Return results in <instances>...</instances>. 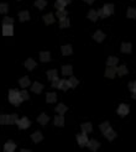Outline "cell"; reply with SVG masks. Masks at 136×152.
Returning a JSON list of instances; mask_svg holds the SVG:
<instances>
[{"label": "cell", "mask_w": 136, "mask_h": 152, "mask_svg": "<svg viewBox=\"0 0 136 152\" xmlns=\"http://www.w3.org/2000/svg\"><path fill=\"white\" fill-rule=\"evenodd\" d=\"M9 101L11 103L12 105H15V106H19L24 101L21 95H20L19 90H16V89H11L10 90V92H9Z\"/></svg>", "instance_id": "1"}, {"label": "cell", "mask_w": 136, "mask_h": 152, "mask_svg": "<svg viewBox=\"0 0 136 152\" xmlns=\"http://www.w3.org/2000/svg\"><path fill=\"white\" fill-rule=\"evenodd\" d=\"M16 124H18L19 129H21V130H26V129H28V127H30L31 121L28 120V119H27L26 116H24L22 119H18Z\"/></svg>", "instance_id": "2"}, {"label": "cell", "mask_w": 136, "mask_h": 152, "mask_svg": "<svg viewBox=\"0 0 136 152\" xmlns=\"http://www.w3.org/2000/svg\"><path fill=\"white\" fill-rule=\"evenodd\" d=\"M116 71H118V68L115 67V66H108V68L105 69V77L113 79V78L116 76Z\"/></svg>", "instance_id": "3"}, {"label": "cell", "mask_w": 136, "mask_h": 152, "mask_svg": "<svg viewBox=\"0 0 136 152\" xmlns=\"http://www.w3.org/2000/svg\"><path fill=\"white\" fill-rule=\"evenodd\" d=\"M116 111H118V114L120 115V116H126V115L129 114V111H130V108H129V105H127V104H124V103H122V104L119 105Z\"/></svg>", "instance_id": "4"}, {"label": "cell", "mask_w": 136, "mask_h": 152, "mask_svg": "<svg viewBox=\"0 0 136 152\" xmlns=\"http://www.w3.org/2000/svg\"><path fill=\"white\" fill-rule=\"evenodd\" d=\"M76 138H77V142L79 143V146H87V143H88V141H89L88 136H87L85 132H82L81 135L78 134Z\"/></svg>", "instance_id": "5"}, {"label": "cell", "mask_w": 136, "mask_h": 152, "mask_svg": "<svg viewBox=\"0 0 136 152\" xmlns=\"http://www.w3.org/2000/svg\"><path fill=\"white\" fill-rule=\"evenodd\" d=\"M3 35L12 36L14 35V26L12 25H3Z\"/></svg>", "instance_id": "6"}, {"label": "cell", "mask_w": 136, "mask_h": 152, "mask_svg": "<svg viewBox=\"0 0 136 152\" xmlns=\"http://www.w3.org/2000/svg\"><path fill=\"white\" fill-rule=\"evenodd\" d=\"M103 134H104V136H105L106 138H108L109 141H113V140H114L115 137H116V132H115V131H114L113 129H111V127H109L108 130H105Z\"/></svg>", "instance_id": "7"}, {"label": "cell", "mask_w": 136, "mask_h": 152, "mask_svg": "<svg viewBox=\"0 0 136 152\" xmlns=\"http://www.w3.org/2000/svg\"><path fill=\"white\" fill-rule=\"evenodd\" d=\"M15 149H16V143L14 141H11V140L4 145V151L5 152H14Z\"/></svg>", "instance_id": "8"}, {"label": "cell", "mask_w": 136, "mask_h": 152, "mask_svg": "<svg viewBox=\"0 0 136 152\" xmlns=\"http://www.w3.org/2000/svg\"><path fill=\"white\" fill-rule=\"evenodd\" d=\"M99 142L97 141V140H90V141H88V143H87V147L90 150V151H97L98 149H99Z\"/></svg>", "instance_id": "9"}, {"label": "cell", "mask_w": 136, "mask_h": 152, "mask_svg": "<svg viewBox=\"0 0 136 152\" xmlns=\"http://www.w3.org/2000/svg\"><path fill=\"white\" fill-rule=\"evenodd\" d=\"M103 10H104V13L106 16H109V15H113L114 14V5L113 4H105L104 6L101 7Z\"/></svg>", "instance_id": "10"}, {"label": "cell", "mask_w": 136, "mask_h": 152, "mask_svg": "<svg viewBox=\"0 0 136 152\" xmlns=\"http://www.w3.org/2000/svg\"><path fill=\"white\" fill-rule=\"evenodd\" d=\"M42 89H43V85L41 83H39V82H35V83L31 85V90L36 94H40L41 92H42Z\"/></svg>", "instance_id": "11"}, {"label": "cell", "mask_w": 136, "mask_h": 152, "mask_svg": "<svg viewBox=\"0 0 136 152\" xmlns=\"http://www.w3.org/2000/svg\"><path fill=\"white\" fill-rule=\"evenodd\" d=\"M61 51H62V55H63V56H69V55H72V53H73L71 45H64V46H62Z\"/></svg>", "instance_id": "12"}, {"label": "cell", "mask_w": 136, "mask_h": 152, "mask_svg": "<svg viewBox=\"0 0 136 152\" xmlns=\"http://www.w3.org/2000/svg\"><path fill=\"white\" fill-rule=\"evenodd\" d=\"M53 122H55V125L56 126H60L62 127L64 125V118H63V115H57V116H55V119H53Z\"/></svg>", "instance_id": "13"}, {"label": "cell", "mask_w": 136, "mask_h": 152, "mask_svg": "<svg viewBox=\"0 0 136 152\" xmlns=\"http://www.w3.org/2000/svg\"><path fill=\"white\" fill-rule=\"evenodd\" d=\"M36 66H37V63L32 58H28V59L25 61V67H26V69H28V71H32Z\"/></svg>", "instance_id": "14"}, {"label": "cell", "mask_w": 136, "mask_h": 152, "mask_svg": "<svg viewBox=\"0 0 136 152\" xmlns=\"http://www.w3.org/2000/svg\"><path fill=\"white\" fill-rule=\"evenodd\" d=\"M31 138H32V141H34L35 143H39V142L42 141L43 136H42V134H41L40 131H36V132H34L31 135Z\"/></svg>", "instance_id": "15"}, {"label": "cell", "mask_w": 136, "mask_h": 152, "mask_svg": "<svg viewBox=\"0 0 136 152\" xmlns=\"http://www.w3.org/2000/svg\"><path fill=\"white\" fill-rule=\"evenodd\" d=\"M43 21H45V24H46V25H51V24H53L55 22V15L53 14H46L43 16Z\"/></svg>", "instance_id": "16"}, {"label": "cell", "mask_w": 136, "mask_h": 152, "mask_svg": "<svg viewBox=\"0 0 136 152\" xmlns=\"http://www.w3.org/2000/svg\"><path fill=\"white\" fill-rule=\"evenodd\" d=\"M81 129H82L83 132L88 134V132H92V131H93V126H92L90 122H83V124L81 125Z\"/></svg>", "instance_id": "17"}, {"label": "cell", "mask_w": 136, "mask_h": 152, "mask_svg": "<svg viewBox=\"0 0 136 152\" xmlns=\"http://www.w3.org/2000/svg\"><path fill=\"white\" fill-rule=\"evenodd\" d=\"M37 121H39L41 125H46L47 122L49 121V118L47 116V114L42 113V114H40V116H39V118H37Z\"/></svg>", "instance_id": "18"}, {"label": "cell", "mask_w": 136, "mask_h": 152, "mask_svg": "<svg viewBox=\"0 0 136 152\" xmlns=\"http://www.w3.org/2000/svg\"><path fill=\"white\" fill-rule=\"evenodd\" d=\"M57 100V94L56 93H47L46 94V101L48 103V104H52V103H56Z\"/></svg>", "instance_id": "19"}, {"label": "cell", "mask_w": 136, "mask_h": 152, "mask_svg": "<svg viewBox=\"0 0 136 152\" xmlns=\"http://www.w3.org/2000/svg\"><path fill=\"white\" fill-rule=\"evenodd\" d=\"M93 39L95 40L97 42H101V41L105 39V34H104V32H101V31H99V30H98V31L95 32V34L93 35Z\"/></svg>", "instance_id": "20"}, {"label": "cell", "mask_w": 136, "mask_h": 152, "mask_svg": "<svg viewBox=\"0 0 136 152\" xmlns=\"http://www.w3.org/2000/svg\"><path fill=\"white\" fill-rule=\"evenodd\" d=\"M131 48H133V46H131L130 42H124L121 45V52L122 53H131Z\"/></svg>", "instance_id": "21"}, {"label": "cell", "mask_w": 136, "mask_h": 152, "mask_svg": "<svg viewBox=\"0 0 136 152\" xmlns=\"http://www.w3.org/2000/svg\"><path fill=\"white\" fill-rule=\"evenodd\" d=\"M40 59L42 62H48L51 59V53L47 52V51H43V52H40Z\"/></svg>", "instance_id": "22"}, {"label": "cell", "mask_w": 136, "mask_h": 152, "mask_svg": "<svg viewBox=\"0 0 136 152\" xmlns=\"http://www.w3.org/2000/svg\"><path fill=\"white\" fill-rule=\"evenodd\" d=\"M72 73H73V68H72V66H63L62 67V74L63 76H72Z\"/></svg>", "instance_id": "23"}, {"label": "cell", "mask_w": 136, "mask_h": 152, "mask_svg": "<svg viewBox=\"0 0 136 152\" xmlns=\"http://www.w3.org/2000/svg\"><path fill=\"white\" fill-rule=\"evenodd\" d=\"M58 89H62V90H68V89H69V83H68V80H67V79H60Z\"/></svg>", "instance_id": "24"}, {"label": "cell", "mask_w": 136, "mask_h": 152, "mask_svg": "<svg viewBox=\"0 0 136 152\" xmlns=\"http://www.w3.org/2000/svg\"><path fill=\"white\" fill-rule=\"evenodd\" d=\"M19 83H20V85H21L22 88L30 87V78H28V77H22L21 79L19 80Z\"/></svg>", "instance_id": "25"}, {"label": "cell", "mask_w": 136, "mask_h": 152, "mask_svg": "<svg viewBox=\"0 0 136 152\" xmlns=\"http://www.w3.org/2000/svg\"><path fill=\"white\" fill-rule=\"evenodd\" d=\"M67 15H68V13H67V10H64V7L63 9H57V11H56V16L60 20L63 18H67Z\"/></svg>", "instance_id": "26"}, {"label": "cell", "mask_w": 136, "mask_h": 152, "mask_svg": "<svg viewBox=\"0 0 136 152\" xmlns=\"http://www.w3.org/2000/svg\"><path fill=\"white\" fill-rule=\"evenodd\" d=\"M19 19L20 21H27V20H30V14H28V11H21V13H19Z\"/></svg>", "instance_id": "27"}, {"label": "cell", "mask_w": 136, "mask_h": 152, "mask_svg": "<svg viewBox=\"0 0 136 152\" xmlns=\"http://www.w3.org/2000/svg\"><path fill=\"white\" fill-rule=\"evenodd\" d=\"M56 111H57V114H60V115H63L66 111H67V106H66L64 104H58L56 106Z\"/></svg>", "instance_id": "28"}, {"label": "cell", "mask_w": 136, "mask_h": 152, "mask_svg": "<svg viewBox=\"0 0 136 152\" xmlns=\"http://www.w3.org/2000/svg\"><path fill=\"white\" fill-rule=\"evenodd\" d=\"M71 22H69V19L68 18H63L60 20V27L61 28H66V27H69Z\"/></svg>", "instance_id": "29"}, {"label": "cell", "mask_w": 136, "mask_h": 152, "mask_svg": "<svg viewBox=\"0 0 136 152\" xmlns=\"http://www.w3.org/2000/svg\"><path fill=\"white\" fill-rule=\"evenodd\" d=\"M116 74H119V77H122V76H125L127 74V68H126V66H120V67L118 68V71H116Z\"/></svg>", "instance_id": "30"}, {"label": "cell", "mask_w": 136, "mask_h": 152, "mask_svg": "<svg viewBox=\"0 0 136 152\" xmlns=\"http://www.w3.org/2000/svg\"><path fill=\"white\" fill-rule=\"evenodd\" d=\"M98 18H99V16H98L97 10H90L89 13H88V19L92 20V21H97Z\"/></svg>", "instance_id": "31"}, {"label": "cell", "mask_w": 136, "mask_h": 152, "mask_svg": "<svg viewBox=\"0 0 136 152\" xmlns=\"http://www.w3.org/2000/svg\"><path fill=\"white\" fill-rule=\"evenodd\" d=\"M68 83H69V88H76L78 85V79L76 77H73V76H69Z\"/></svg>", "instance_id": "32"}, {"label": "cell", "mask_w": 136, "mask_h": 152, "mask_svg": "<svg viewBox=\"0 0 136 152\" xmlns=\"http://www.w3.org/2000/svg\"><path fill=\"white\" fill-rule=\"evenodd\" d=\"M126 16L129 19H136V9L135 7H129V9H127V13H126Z\"/></svg>", "instance_id": "33"}, {"label": "cell", "mask_w": 136, "mask_h": 152, "mask_svg": "<svg viewBox=\"0 0 136 152\" xmlns=\"http://www.w3.org/2000/svg\"><path fill=\"white\" fill-rule=\"evenodd\" d=\"M118 58L114 56H110L108 59H106V66H116L118 64Z\"/></svg>", "instance_id": "34"}, {"label": "cell", "mask_w": 136, "mask_h": 152, "mask_svg": "<svg viewBox=\"0 0 136 152\" xmlns=\"http://www.w3.org/2000/svg\"><path fill=\"white\" fill-rule=\"evenodd\" d=\"M0 125H9V115H0Z\"/></svg>", "instance_id": "35"}, {"label": "cell", "mask_w": 136, "mask_h": 152, "mask_svg": "<svg viewBox=\"0 0 136 152\" xmlns=\"http://www.w3.org/2000/svg\"><path fill=\"white\" fill-rule=\"evenodd\" d=\"M46 5H47V1H46V0H36V1H35V6L39 7L40 10L43 9V7H46Z\"/></svg>", "instance_id": "36"}, {"label": "cell", "mask_w": 136, "mask_h": 152, "mask_svg": "<svg viewBox=\"0 0 136 152\" xmlns=\"http://www.w3.org/2000/svg\"><path fill=\"white\" fill-rule=\"evenodd\" d=\"M47 77L49 80L55 79V78H57V71L56 69H51V71H47Z\"/></svg>", "instance_id": "37"}, {"label": "cell", "mask_w": 136, "mask_h": 152, "mask_svg": "<svg viewBox=\"0 0 136 152\" xmlns=\"http://www.w3.org/2000/svg\"><path fill=\"white\" fill-rule=\"evenodd\" d=\"M66 5H67V4H66L64 0H56V3H55L56 9H63Z\"/></svg>", "instance_id": "38"}, {"label": "cell", "mask_w": 136, "mask_h": 152, "mask_svg": "<svg viewBox=\"0 0 136 152\" xmlns=\"http://www.w3.org/2000/svg\"><path fill=\"white\" fill-rule=\"evenodd\" d=\"M18 115L16 114H11V115H9V125H14V124H16V121H18Z\"/></svg>", "instance_id": "39"}, {"label": "cell", "mask_w": 136, "mask_h": 152, "mask_svg": "<svg viewBox=\"0 0 136 152\" xmlns=\"http://www.w3.org/2000/svg\"><path fill=\"white\" fill-rule=\"evenodd\" d=\"M7 4H5V3H1L0 4V14H6L7 13Z\"/></svg>", "instance_id": "40"}, {"label": "cell", "mask_w": 136, "mask_h": 152, "mask_svg": "<svg viewBox=\"0 0 136 152\" xmlns=\"http://www.w3.org/2000/svg\"><path fill=\"white\" fill-rule=\"evenodd\" d=\"M109 127H110V124H109L108 121H105V122H103V124H100V126H99V129H100L101 132H104V131H105V130H108Z\"/></svg>", "instance_id": "41"}, {"label": "cell", "mask_w": 136, "mask_h": 152, "mask_svg": "<svg viewBox=\"0 0 136 152\" xmlns=\"http://www.w3.org/2000/svg\"><path fill=\"white\" fill-rule=\"evenodd\" d=\"M14 24V19H11V18H4L3 20V25H12Z\"/></svg>", "instance_id": "42"}, {"label": "cell", "mask_w": 136, "mask_h": 152, "mask_svg": "<svg viewBox=\"0 0 136 152\" xmlns=\"http://www.w3.org/2000/svg\"><path fill=\"white\" fill-rule=\"evenodd\" d=\"M20 95H21V98L24 100H28L30 99V97H28V93L26 92V90H21V92H20Z\"/></svg>", "instance_id": "43"}, {"label": "cell", "mask_w": 136, "mask_h": 152, "mask_svg": "<svg viewBox=\"0 0 136 152\" xmlns=\"http://www.w3.org/2000/svg\"><path fill=\"white\" fill-rule=\"evenodd\" d=\"M129 89L130 92H136V82H131V83H129Z\"/></svg>", "instance_id": "44"}, {"label": "cell", "mask_w": 136, "mask_h": 152, "mask_svg": "<svg viewBox=\"0 0 136 152\" xmlns=\"http://www.w3.org/2000/svg\"><path fill=\"white\" fill-rule=\"evenodd\" d=\"M58 85H60V79H58V77H57V78H55V79H52V87L58 88Z\"/></svg>", "instance_id": "45"}, {"label": "cell", "mask_w": 136, "mask_h": 152, "mask_svg": "<svg viewBox=\"0 0 136 152\" xmlns=\"http://www.w3.org/2000/svg\"><path fill=\"white\" fill-rule=\"evenodd\" d=\"M97 13H98V16H99V18H101V19L108 18V16L105 15V13H104V10H103V9H99V10L97 11Z\"/></svg>", "instance_id": "46"}, {"label": "cell", "mask_w": 136, "mask_h": 152, "mask_svg": "<svg viewBox=\"0 0 136 152\" xmlns=\"http://www.w3.org/2000/svg\"><path fill=\"white\" fill-rule=\"evenodd\" d=\"M85 3H88V4H93L94 3V0H84Z\"/></svg>", "instance_id": "47"}, {"label": "cell", "mask_w": 136, "mask_h": 152, "mask_svg": "<svg viewBox=\"0 0 136 152\" xmlns=\"http://www.w3.org/2000/svg\"><path fill=\"white\" fill-rule=\"evenodd\" d=\"M133 99L136 100V92H133Z\"/></svg>", "instance_id": "48"}, {"label": "cell", "mask_w": 136, "mask_h": 152, "mask_svg": "<svg viewBox=\"0 0 136 152\" xmlns=\"http://www.w3.org/2000/svg\"><path fill=\"white\" fill-rule=\"evenodd\" d=\"M64 1H66V4H67V5H68V4L71 3V0H64Z\"/></svg>", "instance_id": "49"}]
</instances>
